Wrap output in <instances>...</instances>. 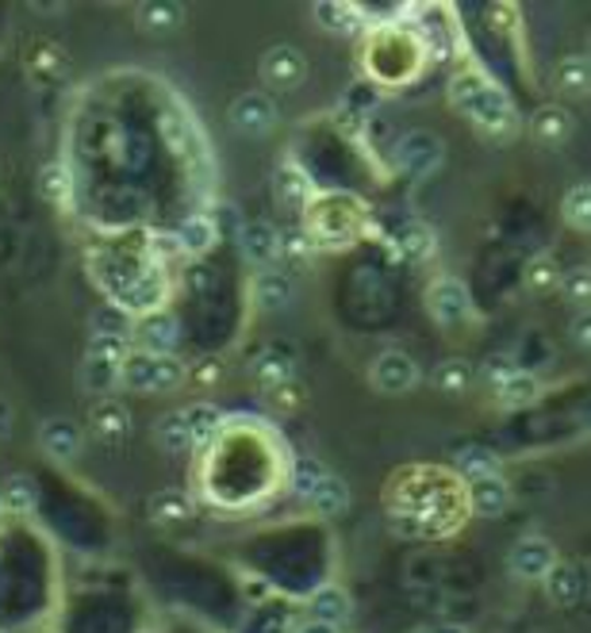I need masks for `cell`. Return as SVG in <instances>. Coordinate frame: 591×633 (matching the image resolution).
<instances>
[{
  "label": "cell",
  "mask_w": 591,
  "mask_h": 633,
  "mask_svg": "<svg viewBox=\"0 0 591 633\" xmlns=\"http://www.w3.org/2000/svg\"><path fill=\"white\" fill-rule=\"evenodd\" d=\"M450 101L469 124L481 127V131H488V134H511L515 127H519L511 96H507L496 81L484 78V73H476V70L453 78Z\"/></svg>",
  "instance_id": "cell-1"
},
{
  "label": "cell",
  "mask_w": 591,
  "mask_h": 633,
  "mask_svg": "<svg viewBox=\"0 0 591 633\" xmlns=\"http://www.w3.org/2000/svg\"><path fill=\"white\" fill-rule=\"evenodd\" d=\"M185 380V365L177 357H146L131 353L119 368V384L131 391H174Z\"/></svg>",
  "instance_id": "cell-2"
},
{
  "label": "cell",
  "mask_w": 591,
  "mask_h": 633,
  "mask_svg": "<svg viewBox=\"0 0 591 633\" xmlns=\"http://www.w3.org/2000/svg\"><path fill=\"white\" fill-rule=\"evenodd\" d=\"M123 350H127V342H116V338H88L85 365H81V388L93 391V396L116 391L119 368H123V357H127Z\"/></svg>",
  "instance_id": "cell-3"
},
{
  "label": "cell",
  "mask_w": 591,
  "mask_h": 633,
  "mask_svg": "<svg viewBox=\"0 0 591 633\" xmlns=\"http://www.w3.org/2000/svg\"><path fill=\"white\" fill-rule=\"evenodd\" d=\"M166 292L169 284L158 269H139V273L127 277V284L116 289V304L123 307L127 315H154L166 304Z\"/></svg>",
  "instance_id": "cell-4"
},
{
  "label": "cell",
  "mask_w": 591,
  "mask_h": 633,
  "mask_svg": "<svg viewBox=\"0 0 591 633\" xmlns=\"http://www.w3.org/2000/svg\"><path fill=\"white\" fill-rule=\"evenodd\" d=\"M446 157V142L434 131H407L400 142H395V165L411 177H426L434 173Z\"/></svg>",
  "instance_id": "cell-5"
},
{
  "label": "cell",
  "mask_w": 591,
  "mask_h": 633,
  "mask_svg": "<svg viewBox=\"0 0 591 633\" xmlns=\"http://www.w3.org/2000/svg\"><path fill=\"white\" fill-rule=\"evenodd\" d=\"M426 307H430L434 323L458 327V323H465L469 312H473V300H469L465 281H458V277H438V281L430 284V292H426Z\"/></svg>",
  "instance_id": "cell-6"
},
{
  "label": "cell",
  "mask_w": 591,
  "mask_h": 633,
  "mask_svg": "<svg viewBox=\"0 0 591 633\" xmlns=\"http://www.w3.org/2000/svg\"><path fill=\"white\" fill-rule=\"evenodd\" d=\"M304 73H308V62H304V55L296 47H269L265 55H261V62H258L261 85L281 89V93H288V89L300 85Z\"/></svg>",
  "instance_id": "cell-7"
},
{
  "label": "cell",
  "mask_w": 591,
  "mask_h": 633,
  "mask_svg": "<svg viewBox=\"0 0 591 633\" xmlns=\"http://www.w3.org/2000/svg\"><path fill=\"white\" fill-rule=\"evenodd\" d=\"M131 338L146 357H174L177 342H181V327H177V319L169 312H154L134 323Z\"/></svg>",
  "instance_id": "cell-8"
},
{
  "label": "cell",
  "mask_w": 591,
  "mask_h": 633,
  "mask_svg": "<svg viewBox=\"0 0 591 633\" xmlns=\"http://www.w3.org/2000/svg\"><path fill=\"white\" fill-rule=\"evenodd\" d=\"M373 388L385 391V396H403L418 384V365L411 353L403 350H385L373 361Z\"/></svg>",
  "instance_id": "cell-9"
},
{
  "label": "cell",
  "mask_w": 591,
  "mask_h": 633,
  "mask_svg": "<svg viewBox=\"0 0 591 633\" xmlns=\"http://www.w3.org/2000/svg\"><path fill=\"white\" fill-rule=\"evenodd\" d=\"M231 127L243 134H269L276 127V104L273 96L265 93H243L238 101H231V112H227Z\"/></svg>",
  "instance_id": "cell-10"
},
{
  "label": "cell",
  "mask_w": 591,
  "mask_h": 633,
  "mask_svg": "<svg viewBox=\"0 0 591 633\" xmlns=\"http://www.w3.org/2000/svg\"><path fill=\"white\" fill-rule=\"evenodd\" d=\"M553 564H557V553H553V541H545V538L515 541L511 556H507V568H511V576H519V579H545Z\"/></svg>",
  "instance_id": "cell-11"
},
{
  "label": "cell",
  "mask_w": 591,
  "mask_h": 633,
  "mask_svg": "<svg viewBox=\"0 0 591 633\" xmlns=\"http://www.w3.org/2000/svg\"><path fill=\"white\" fill-rule=\"evenodd\" d=\"M238 250H243L246 261H253V266H269V261L281 254V231L273 227V223L265 220H250L238 227Z\"/></svg>",
  "instance_id": "cell-12"
},
{
  "label": "cell",
  "mask_w": 591,
  "mask_h": 633,
  "mask_svg": "<svg viewBox=\"0 0 591 633\" xmlns=\"http://www.w3.org/2000/svg\"><path fill=\"white\" fill-rule=\"evenodd\" d=\"M39 449L55 461H78L81 454V426L73 419H47L39 426Z\"/></svg>",
  "instance_id": "cell-13"
},
{
  "label": "cell",
  "mask_w": 591,
  "mask_h": 633,
  "mask_svg": "<svg viewBox=\"0 0 591 633\" xmlns=\"http://www.w3.org/2000/svg\"><path fill=\"white\" fill-rule=\"evenodd\" d=\"M127 426H131V414H127V407L111 396L96 399L93 411H88V431H93L101 442H119L127 434Z\"/></svg>",
  "instance_id": "cell-14"
},
{
  "label": "cell",
  "mask_w": 591,
  "mask_h": 633,
  "mask_svg": "<svg viewBox=\"0 0 591 633\" xmlns=\"http://www.w3.org/2000/svg\"><path fill=\"white\" fill-rule=\"evenodd\" d=\"M308 610H311V622H323L339 630V625L350 622V614H354V602H350V595L342 591L339 584H323L308 599Z\"/></svg>",
  "instance_id": "cell-15"
},
{
  "label": "cell",
  "mask_w": 591,
  "mask_h": 633,
  "mask_svg": "<svg viewBox=\"0 0 591 633\" xmlns=\"http://www.w3.org/2000/svg\"><path fill=\"white\" fill-rule=\"evenodd\" d=\"M530 134H534V142H542V146H565L568 134H572V116H568L565 108H557V104H549V108H537L534 116H530Z\"/></svg>",
  "instance_id": "cell-16"
},
{
  "label": "cell",
  "mask_w": 591,
  "mask_h": 633,
  "mask_svg": "<svg viewBox=\"0 0 591 633\" xmlns=\"http://www.w3.org/2000/svg\"><path fill=\"white\" fill-rule=\"evenodd\" d=\"M292 296H296V284H292V277L281 273V269H265V273L253 277V304L265 307V312L288 307Z\"/></svg>",
  "instance_id": "cell-17"
},
{
  "label": "cell",
  "mask_w": 591,
  "mask_h": 633,
  "mask_svg": "<svg viewBox=\"0 0 591 633\" xmlns=\"http://www.w3.org/2000/svg\"><path fill=\"white\" fill-rule=\"evenodd\" d=\"M273 192H276V200L288 203V208H304V203L311 200V192H316V185H311L308 169L284 162L281 169L273 173Z\"/></svg>",
  "instance_id": "cell-18"
},
{
  "label": "cell",
  "mask_w": 591,
  "mask_h": 633,
  "mask_svg": "<svg viewBox=\"0 0 591 633\" xmlns=\"http://www.w3.org/2000/svg\"><path fill=\"white\" fill-rule=\"evenodd\" d=\"M469 495H473V507L481 511V515H488V518L504 515V511L511 507V484H507L499 472L473 480V484H469Z\"/></svg>",
  "instance_id": "cell-19"
},
{
  "label": "cell",
  "mask_w": 591,
  "mask_h": 633,
  "mask_svg": "<svg viewBox=\"0 0 591 633\" xmlns=\"http://www.w3.org/2000/svg\"><path fill=\"white\" fill-rule=\"evenodd\" d=\"M311 12H316L319 24L334 35H357L365 20V12L357 9V4H342V0H323V4H316Z\"/></svg>",
  "instance_id": "cell-20"
},
{
  "label": "cell",
  "mask_w": 591,
  "mask_h": 633,
  "mask_svg": "<svg viewBox=\"0 0 591 633\" xmlns=\"http://www.w3.org/2000/svg\"><path fill=\"white\" fill-rule=\"evenodd\" d=\"M146 511H151V518L158 526H174V523H185V518H192V500L181 492V488H162V492L151 495Z\"/></svg>",
  "instance_id": "cell-21"
},
{
  "label": "cell",
  "mask_w": 591,
  "mask_h": 633,
  "mask_svg": "<svg viewBox=\"0 0 591 633\" xmlns=\"http://www.w3.org/2000/svg\"><path fill=\"white\" fill-rule=\"evenodd\" d=\"M496 396L504 407H530L537 403V396H542V380H537L534 373H522V368H515L511 376H504V380L496 384Z\"/></svg>",
  "instance_id": "cell-22"
},
{
  "label": "cell",
  "mask_w": 591,
  "mask_h": 633,
  "mask_svg": "<svg viewBox=\"0 0 591 633\" xmlns=\"http://www.w3.org/2000/svg\"><path fill=\"white\" fill-rule=\"evenodd\" d=\"M134 20H139L142 32L166 35L174 32V27H181L185 9L174 4V0H151V4H139V9H134Z\"/></svg>",
  "instance_id": "cell-23"
},
{
  "label": "cell",
  "mask_w": 591,
  "mask_h": 633,
  "mask_svg": "<svg viewBox=\"0 0 591 633\" xmlns=\"http://www.w3.org/2000/svg\"><path fill=\"white\" fill-rule=\"evenodd\" d=\"M177 250L185 254H204L215 246V238H220V227L212 223V215H189V220H181V227H177Z\"/></svg>",
  "instance_id": "cell-24"
},
{
  "label": "cell",
  "mask_w": 591,
  "mask_h": 633,
  "mask_svg": "<svg viewBox=\"0 0 591 633\" xmlns=\"http://www.w3.org/2000/svg\"><path fill=\"white\" fill-rule=\"evenodd\" d=\"M308 507L316 511L319 518L342 515V511L350 507V488H346V480H339V477H331V472H327V477L319 480L316 492L308 495Z\"/></svg>",
  "instance_id": "cell-25"
},
{
  "label": "cell",
  "mask_w": 591,
  "mask_h": 633,
  "mask_svg": "<svg viewBox=\"0 0 591 633\" xmlns=\"http://www.w3.org/2000/svg\"><path fill=\"white\" fill-rule=\"evenodd\" d=\"M185 426H189L192 434V446H204V442H212L215 434H220L223 426V411L215 403H189L181 411Z\"/></svg>",
  "instance_id": "cell-26"
},
{
  "label": "cell",
  "mask_w": 591,
  "mask_h": 633,
  "mask_svg": "<svg viewBox=\"0 0 591 633\" xmlns=\"http://www.w3.org/2000/svg\"><path fill=\"white\" fill-rule=\"evenodd\" d=\"M545 587H549V599L557 607H572V602L583 599V576L572 564H553L549 576H545Z\"/></svg>",
  "instance_id": "cell-27"
},
{
  "label": "cell",
  "mask_w": 591,
  "mask_h": 633,
  "mask_svg": "<svg viewBox=\"0 0 591 633\" xmlns=\"http://www.w3.org/2000/svg\"><path fill=\"white\" fill-rule=\"evenodd\" d=\"M88 327H93L88 338H116V342H127L134 330V319L119 304H104L101 312H93V323H88Z\"/></svg>",
  "instance_id": "cell-28"
},
{
  "label": "cell",
  "mask_w": 591,
  "mask_h": 633,
  "mask_svg": "<svg viewBox=\"0 0 591 633\" xmlns=\"http://www.w3.org/2000/svg\"><path fill=\"white\" fill-rule=\"evenodd\" d=\"M553 81H557L560 93H576L583 96L591 85V70H588V58L583 55H565L557 62V70H553Z\"/></svg>",
  "instance_id": "cell-29"
},
{
  "label": "cell",
  "mask_w": 591,
  "mask_h": 633,
  "mask_svg": "<svg viewBox=\"0 0 591 633\" xmlns=\"http://www.w3.org/2000/svg\"><path fill=\"white\" fill-rule=\"evenodd\" d=\"M158 446L166 449L169 457H181V454H189L192 449V434H189V426H185V419H181V411H169V414H162L158 419Z\"/></svg>",
  "instance_id": "cell-30"
},
{
  "label": "cell",
  "mask_w": 591,
  "mask_h": 633,
  "mask_svg": "<svg viewBox=\"0 0 591 633\" xmlns=\"http://www.w3.org/2000/svg\"><path fill=\"white\" fill-rule=\"evenodd\" d=\"M560 215H565V223L572 231H588L591 227V185L588 180H580V185L568 188L565 200H560Z\"/></svg>",
  "instance_id": "cell-31"
},
{
  "label": "cell",
  "mask_w": 591,
  "mask_h": 633,
  "mask_svg": "<svg viewBox=\"0 0 591 633\" xmlns=\"http://www.w3.org/2000/svg\"><path fill=\"white\" fill-rule=\"evenodd\" d=\"M39 503V488L32 477H9L4 480V492H0V507H9L12 515H27Z\"/></svg>",
  "instance_id": "cell-32"
},
{
  "label": "cell",
  "mask_w": 591,
  "mask_h": 633,
  "mask_svg": "<svg viewBox=\"0 0 591 633\" xmlns=\"http://www.w3.org/2000/svg\"><path fill=\"white\" fill-rule=\"evenodd\" d=\"M70 192H73L70 169H66L62 162L43 165V169H39V196H43V200H47V203H66V200H70Z\"/></svg>",
  "instance_id": "cell-33"
},
{
  "label": "cell",
  "mask_w": 591,
  "mask_h": 633,
  "mask_svg": "<svg viewBox=\"0 0 591 633\" xmlns=\"http://www.w3.org/2000/svg\"><path fill=\"white\" fill-rule=\"evenodd\" d=\"M253 380H261L265 388H276V384L292 380V357L284 350H265L258 361H253Z\"/></svg>",
  "instance_id": "cell-34"
},
{
  "label": "cell",
  "mask_w": 591,
  "mask_h": 633,
  "mask_svg": "<svg viewBox=\"0 0 591 633\" xmlns=\"http://www.w3.org/2000/svg\"><path fill=\"white\" fill-rule=\"evenodd\" d=\"M469 384H473V365L469 361H441L434 368V388L446 391V396H461Z\"/></svg>",
  "instance_id": "cell-35"
},
{
  "label": "cell",
  "mask_w": 591,
  "mask_h": 633,
  "mask_svg": "<svg viewBox=\"0 0 591 633\" xmlns=\"http://www.w3.org/2000/svg\"><path fill=\"white\" fill-rule=\"evenodd\" d=\"M327 477V469L316 461V457H300V461L292 465V477H288V488H292V495H300L304 503H308V495L319 488V480Z\"/></svg>",
  "instance_id": "cell-36"
},
{
  "label": "cell",
  "mask_w": 591,
  "mask_h": 633,
  "mask_svg": "<svg viewBox=\"0 0 591 633\" xmlns=\"http://www.w3.org/2000/svg\"><path fill=\"white\" fill-rule=\"evenodd\" d=\"M458 469L469 477V484L473 480H481V477H492V472H499V461H496V454L492 449H481V446H473V449H461L458 454Z\"/></svg>",
  "instance_id": "cell-37"
},
{
  "label": "cell",
  "mask_w": 591,
  "mask_h": 633,
  "mask_svg": "<svg viewBox=\"0 0 591 633\" xmlns=\"http://www.w3.org/2000/svg\"><path fill=\"white\" fill-rule=\"evenodd\" d=\"M527 284L534 292H545V289H553V284H560V269H557V261L549 258V254H542V258H534L527 266Z\"/></svg>",
  "instance_id": "cell-38"
},
{
  "label": "cell",
  "mask_w": 591,
  "mask_h": 633,
  "mask_svg": "<svg viewBox=\"0 0 591 633\" xmlns=\"http://www.w3.org/2000/svg\"><path fill=\"white\" fill-rule=\"evenodd\" d=\"M400 250L411 254V258H426V254H434V235L423 223H407L400 231Z\"/></svg>",
  "instance_id": "cell-39"
},
{
  "label": "cell",
  "mask_w": 591,
  "mask_h": 633,
  "mask_svg": "<svg viewBox=\"0 0 591 633\" xmlns=\"http://www.w3.org/2000/svg\"><path fill=\"white\" fill-rule=\"evenodd\" d=\"M565 289H568V296H572V304H588V296H591V273H588V266L572 269V273H568V281H565Z\"/></svg>",
  "instance_id": "cell-40"
},
{
  "label": "cell",
  "mask_w": 591,
  "mask_h": 633,
  "mask_svg": "<svg viewBox=\"0 0 591 633\" xmlns=\"http://www.w3.org/2000/svg\"><path fill=\"white\" fill-rule=\"evenodd\" d=\"M269 399H273L276 407H284V411H288V407L300 403V384H296V380L276 384V388H269Z\"/></svg>",
  "instance_id": "cell-41"
},
{
  "label": "cell",
  "mask_w": 591,
  "mask_h": 633,
  "mask_svg": "<svg viewBox=\"0 0 591 633\" xmlns=\"http://www.w3.org/2000/svg\"><path fill=\"white\" fill-rule=\"evenodd\" d=\"M515 373V365L507 357H492L488 361V368H484V380H492V384H499L504 376H511Z\"/></svg>",
  "instance_id": "cell-42"
},
{
  "label": "cell",
  "mask_w": 591,
  "mask_h": 633,
  "mask_svg": "<svg viewBox=\"0 0 591 633\" xmlns=\"http://www.w3.org/2000/svg\"><path fill=\"white\" fill-rule=\"evenodd\" d=\"M588 327H591V319H588V312H583L580 319L572 323V338H576L580 345H588Z\"/></svg>",
  "instance_id": "cell-43"
},
{
  "label": "cell",
  "mask_w": 591,
  "mask_h": 633,
  "mask_svg": "<svg viewBox=\"0 0 591 633\" xmlns=\"http://www.w3.org/2000/svg\"><path fill=\"white\" fill-rule=\"evenodd\" d=\"M296 633H339V630H334V625H323V622H311V618H308V622H304Z\"/></svg>",
  "instance_id": "cell-44"
},
{
  "label": "cell",
  "mask_w": 591,
  "mask_h": 633,
  "mask_svg": "<svg viewBox=\"0 0 591 633\" xmlns=\"http://www.w3.org/2000/svg\"><path fill=\"white\" fill-rule=\"evenodd\" d=\"M430 633H465L461 625H438V630H430Z\"/></svg>",
  "instance_id": "cell-45"
}]
</instances>
